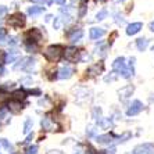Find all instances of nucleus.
I'll return each instance as SVG.
<instances>
[{"label":"nucleus","instance_id":"obj_1","mask_svg":"<svg viewBox=\"0 0 154 154\" xmlns=\"http://www.w3.org/2000/svg\"><path fill=\"white\" fill-rule=\"evenodd\" d=\"M135 61H136V58L131 57L129 58V63L126 64L125 57H122V56L121 57H117L114 60V63H112V69L118 75H121L122 78L129 79L135 75Z\"/></svg>","mask_w":154,"mask_h":154},{"label":"nucleus","instance_id":"obj_2","mask_svg":"<svg viewBox=\"0 0 154 154\" xmlns=\"http://www.w3.org/2000/svg\"><path fill=\"white\" fill-rule=\"evenodd\" d=\"M42 39V33L38 28H32L29 29L28 32L25 33V38H24V43H25V49L26 51L32 53V51L36 50V45L38 42Z\"/></svg>","mask_w":154,"mask_h":154},{"label":"nucleus","instance_id":"obj_3","mask_svg":"<svg viewBox=\"0 0 154 154\" xmlns=\"http://www.w3.org/2000/svg\"><path fill=\"white\" fill-rule=\"evenodd\" d=\"M64 54V47L61 45H51L45 50V58L50 63H57L61 58V56Z\"/></svg>","mask_w":154,"mask_h":154},{"label":"nucleus","instance_id":"obj_4","mask_svg":"<svg viewBox=\"0 0 154 154\" xmlns=\"http://www.w3.org/2000/svg\"><path fill=\"white\" fill-rule=\"evenodd\" d=\"M25 22H26L25 14H22V13H14L7 20V24L11 28H21V26L25 25Z\"/></svg>","mask_w":154,"mask_h":154},{"label":"nucleus","instance_id":"obj_5","mask_svg":"<svg viewBox=\"0 0 154 154\" xmlns=\"http://www.w3.org/2000/svg\"><path fill=\"white\" fill-rule=\"evenodd\" d=\"M63 57H64L65 61H68V63H78V61L81 60V51L74 46L65 47Z\"/></svg>","mask_w":154,"mask_h":154},{"label":"nucleus","instance_id":"obj_6","mask_svg":"<svg viewBox=\"0 0 154 154\" xmlns=\"http://www.w3.org/2000/svg\"><path fill=\"white\" fill-rule=\"evenodd\" d=\"M40 126H42L43 131H47V132H50V131H58V129H60V125L51 118L50 114H46L43 117L42 121H40Z\"/></svg>","mask_w":154,"mask_h":154},{"label":"nucleus","instance_id":"obj_7","mask_svg":"<svg viewBox=\"0 0 154 154\" xmlns=\"http://www.w3.org/2000/svg\"><path fill=\"white\" fill-rule=\"evenodd\" d=\"M33 65H35V60L32 57H24L21 60H18L14 64V69L15 71H31Z\"/></svg>","mask_w":154,"mask_h":154},{"label":"nucleus","instance_id":"obj_8","mask_svg":"<svg viewBox=\"0 0 154 154\" xmlns=\"http://www.w3.org/2000/svg\"><path fill=\"white\" fill-rule=\"evenodd\" d=\"M133 92H135V86H133V85H125V86H122L121 89L118 90L119 100H121L122 103L128 101L129 99H131V96L133 94Z\"/></svg>","mask_w":154,"mask_h":154},{"label":"nucleus","instance_id":"obj_9","mask_svg":"<svg viewBox=\"0 0 154 154\" xmlns=\"http://www.w3.org/2000/svg\"><path fill=\"white\" fill-rule=\"evenodd\" d=\"M144 110V104L142 103L140 100H133L132 104L128 107V110H126V115L128 117H135V115L140 114V112Z\"/></svg>","mask_w":154,"mask_h":154},{"label":"nucleus","instance_id":"obj_10","mask_svg":"<svg viewBox=\"0 0 154 154\" xmlns=\"http://www.w3.org/2000/svg\"><path fill=\"white\" fill-rule=\"evenodd\" d=\"M133 154H154V143H142L133 149Z\"/></svg>","mask_w":154,"mask_h":154},{"label":"nucleus","instance_id":"obj_11","mask_svg":"<svg viewBox=\"0 0 154 154\" xmlns=\"http://www.w3.org/2000/svg\"><path fill=\"white\" fill-rule=\"evenodd\" d=\"M103 69H104L103 61H99V64H94L86 69V76H88V78H93V76L99 75L100 72H103Z\"/></svg>","mask_w":154,"mask_h":154},{"label":"nucleus","instance_id":"obj_12","mask_svg":"<svg viewBox=\"0 0 154 154\" xmlns=\"http://www.w3.org/2000/svg\"><path fill=\"white\" fill-rule=\"evenodd\" d=\"M82 99H85L86 101H89L90 99H92V93H90V90L85 89V88H79V89H76V96H75L76 103L82 104Z\"/></svg>","mask_w":154,"mask_h":154},{"label":"nucleus","instance_id":"obj_13","mask_svg":"<svg viewBox=\"0 0 154 154\" xmlns=\"http://www.w3.org/2000/svg\"><path fill=\"white\" fill-rule=\"evenodd\" d=\"M7 110L11 114H20L24 110V104L18 100H10L7 101Z\"/></svg>","mask_w":154,"mask_h":154},{"label":"nucleus","instance_id":"obj_14","mask_svg":"<svg viewBox=\"0 0 154 154\" xmlns=\"http://www.w3.org/2000/svg\"><path fill=\"white\" fill-rule=\"evenodd\" d=\"M96 142L99 144H111L114 142H117V136L112 135V133H106V135L96 136Z\"/></svg>","mask_w":154,"mask_h":154},{"label":"nucleus","instance_id":"obj_15","mask_svg":"<svg viewBox=\"0 0 154 154\" xmlns=\"http://www.w3.org/2000/svg\"><path fill=\"white\" fill-rule=\"evenodd\" d=\"M143 29V22H132L126 26V35L128 36H133L139 33L140 31Z\"/></svg>","mask_w":154,"mask_h":154},{"label":"nucleus","instance_id":"obj_16","mask_svg":"<svg viewBox=\"0 0 154 154\" xmlns=\"http://www.w3.org/2000/svg\"><path fill=\"white\" fill-rule=\"evenodd\" d=\"M74 68L71 67H61L57 71V78L58 79H69L72 75H74Z\"/></svg>","mask_w":154,"mask_h":154},{"label":"nucleus","instance_id":"obj_17","mask_svg":"<svg viewBox=\"0 0 154 154\" xmlns=\"http://www.w3.org/2000/svg\"><path fill=\"white\" fill-rule=\"evenodd\" d=\"M82 36H83V31L81 28H74L71 32L68 33V38H69V40H71L72 43L79 42V40L82 39Z\"/></svg>","mask_w":154,"mask_h":154},{"label":"nucleus","instance_id":"obj_18","mask_svg":"<svg viewBox=\"0 0 154 154\" xmlns=\"http://www.w3.org/2000/svg\"><path fill=\"white\" fill-rule=\"evenodd\" d=\"M104 33H106V29H104V28H96V26L90 28V31H89V36H90V39H92V40L100 39Z\"/></svg>","mask_w":154,"mask_h":154},{"label":"nucleus","instance_id":"obj_19","mask_svg":"<svg viewBox=\"0 0 154 154\" xmlns=\"http://www.w3.org/2000/svg\"><path fill=\"white\" fill-rule=\"evenodd\" d=\"M13 100H18V101H22V100H25L26 96H28V92H26L25 89H17L13 92Z\"/></svg>","mask_w":154,"mask_h":154},{"label":"nucleus","instance_id":"obj_20","mask_svg":"<svg viewBox=\"0 0 154 154\" xmlns=\"http://www.w3.org/2000/svg\"><path fill=\"white\" fill-rule=\"evenodd\" d=\"M45 10H46V7H43V6H31V7H28V14L31 17H38Z\"/></svg>","mask_w":154,"mask_h":154},{"label":"nucleus","instance_id":"obj_21","mask_svg":"<svg viewBox=\"0 0 154 154\" xmlns=\"http://www.w3.org/2000/svg\"><path fill=\"white\" fill-rule=\"evenodd\" d=\"M149 43H150V40L147 39V38H139V39L136 40V47L139 51H144L147 49V46H149Z\"/></svg>","mask_w":154,"mask_h":154},{"label":"nucleus","instance_id":"obj_22","mask_svg":"<svg viewBox=\"0 0 154 154\" xmlns=\"http://www.w3.org/2000/svg\"><path fill=\"white\" fill-rule=\"evenodd\" d=\"M20 57V53H18L17 50H11V51H8V53H6V63H14L17 58Z\"/></svg>","mask_w":154,"mask_h":154},{"label":"nucleus","instance_id":"obj_23","mask_svg":"<svg viewBox=\"0 0 154 154\" xmlns=\"http://www.w3.org/2000/svg\"><path fill=\"white\" fill-rule=\"evenodd\" d=\"M97 125L103 129H110V128H112V119L111 118H101L100 121L97 122Z\"/></svg>","mask_w":154,"mask_h":154},{"label":"nucleus","instance_id":"obj_24","mask_svg":"<svg viewBox=\"0 0 154 154\" xmlns=\"http://www.w3.org/2000/svg\"><path fill=\"white\" fill-rule=\"evenodd\" d=\"M101 114H103V111H101L100 107H93V110H92V117H93V119L96 122H99L101 118H103Z\"/></svg>","mask_w":154,"mask_h":154},{"label":"nucleus","instance_id":"obj_25","mask_svg":"<svg viewBox=\"0 0 154 154\" xmlns=\"http://www.w3.org/2000/svg\"><path fill=\"white\" fill-rule=\"evenodd\" d=\"M107 15H108L107 8H101V10L96 14V21H103V20L107 18Z\"/></svg>","mask_w":154,"mask_h":154},{"label":"nucleus","instance_id":"obj_26","mask_svg":"<svg viewBox=\"0 0 154 154\" xmlns=\"http://www.w3.org/2000/svg\"><path fill=\"white\" fill-rule=\"evenodd\" d=\"M131 137H132V133L131 132H124L121 136H117V142H118V143H124V142L129 140Z\"/></svg>","mask_w":154,"mask_h":154},{"label":"nucleus","instance_id":"obj_27","mask_svg":"<svg viewBox=\"0 0 154 154\" xmlns=\"http://www.w3.org/2000/svg\"><path fill=\"white\" fill-rule=\"evenodd\" d=\"M0 143H2V146L6 149L7 151H10V153H14V149H13V144L8 142V140L6 139H0Z\"/></svg>","mask_w":154,"mask_h":154},{"label":"nucleus","instance_id":"obj_28","mask_svg":"<svg viewBox=\"0 0 154 154\" xmlns=\"http://www.w3.org/2000/svg\"><path fill=\"white\" fill-rule=\"evenodd\" d=\"M32 126H33V121L31 118H26L25 119V124H24V133H29V132H31Z\"/></svg>","mask_w":154,"mask_h":154},{"label":"nucleus","instance_id":"obj_29","mask_svg":"<svg viewBox=\"0 0 154 154\" xmlns=\"http://www.w3.org/2000/svg\"><path fill=\"white\" fill-rule=\"evenodd\" d=\"M96 50H97L96 53L99 54V56H101V57H106V54H107V46L101 43V47H100V49H99V47H96Z\"/></svg>","mask_w":154,"mask_h":154},{"label":"nucleus","instance_id":"obj_30","mask_svg":"<svg viewBox=\"0 0 154 154\" xmlns=\"http://www.w3.org/2000/svg\"><path fill=\"white\" fill-rule=\"evenodd\" d=\"M117 78H118V74H117L115 71H112L111 75H107L106 78H104V81H106V82H112V81H115Z\"/></svg>","mask_w":154,"mask_h":154},{"label":"nucleus","instance_id":"obj_31","mask_svg":"<svg viewBox=\"0 0 154 154\" xmlns=\"http://www.w3.org/2000/svg\"><path fill=\"white\" fill-rule=\"evenodd\" d=\"M8 93L7 92H4V90H0V104H3L4 101H7L8 100Z\"/></svg>","mask_w":154,"mask_h":154},{"label":"nucleus","instance_id":"obj_32","mask_svg":"<svg viewBox=\"0 0 154 154\" xmlns=\"http://www.w3.org/2000/svg\"><path fill=\"white\" fill-rule=\"evenodd\" d=\"M114 17H115V22H117L118 25H124V24H125V18H124V15L114 14Z\"/></svg>","mask_w":154,"mask_h":154},{"label":"nucleus","instance_id":"obj_33","mask_svg":"<svg viewBox=\"0 0 154 154\" xmlns=\"http://www.w3.org/2000/svg\"><path fill=\"white\" fill-rule=\"evenodd\" d=\"M38 150H39V147L36 146V144H33V146H29L28 149H26L25 154H38Z\"/></svg>","mask_w":154,"mask_h":154},{"label":"nucleus","instance_id":"obj_34","mask_svg":"<svg viewBox=\"0 0 154 154\" xmlns=\"http://www.w3.org/2000/svg\"><path fill=\"white\" fill-rule=\"evenodd\" d=\"M117 36H118V32L115 31V32H112V33H111V36L108 38V45H110V46H111L112 43H114V39L117 38Z\"/></svg>","mask_w":154,"mask_h":154},{"label":"nucleus","instance_id":"obj_35","mask_svg":"<svg viewBox=\"0 0 154 154\" xmlns=\"http://www.w3.org/2000/svg\"><path fill=\"white\" fill-rule=\"evenodd\" d=\"M86 135H88V136H93L94 135V126H88V129H86Z\"/></svg>","mask_w":154,"mask_h":154},{"label":"nucleus","instance_id":"obj_36","mask_svg":"<svg viewBox=\"0 0 154 154\" xmlns=\"http://www.w3.org/2000/svg\"><path fill=\"white\" fill-rule=\"evenodd\" d=\"M28 92V94H36V96H40V90L39 89H29L26 90Z\"/></svg>","mask_w":154,"mask_h":154},{"label":"nucleus","instance_id":"obj_37","mask_svg":"<svg viewBox=\"0 0 154 154\" xmlns=\"http://www.w3.org/2000/svg\"><path fill=\"white\" fill-rule=\"evenodd\" d=\"M6 13H7V7L6 6H0V18L3 17Z\"/></svg>","mask_w":154,"mask_h":154},{"label":"nucleus","instance_id":"obj_38","mask_svg":"<svg viewBox=\"0 0 154 154\" xmlns=\"http://www.w3.org/2000/svg\"><path fill=\"white\" fill-rule=\"evenodd\" d=\"M115 153H117V149H115V147H111V149L106 150V154H115Z\"/></svg>","mask_w":154,"mask_h":154},{"label":"nucleus","instance_id":"obj_39","mask_svg":"<svg viewBox=\"0 0 154 154\" xmlns=\"http://www.w3.org/2000/svg\"><path fill=\"white\" fill-rule=\"evenodd\" d=\"M6 38V31L3 28H0V40H3Z\"/></svg>","mask_w":154,"mask_h":154},{"label":"nucleus","instance_id":"obj_40","mask_svg":"<svg viewBox=\"0 0 154 154\" xmlns=\"http://www.w3.org/2000/svg\"><path fill=\"white\" fill-rule=\"evenodd\" d=\"M8 45H17V38H10L8 39Z\"/></svg>","mask_w":154,"mask_h":154},{"label":"nucleus","instance_id":"obj_41","mask_svg":"<svg viewBox=\"0 0 154 154\" xmlns=\"http://www.w3.org/2000/svg\"><path fill=\"white\" fill-rule=\"evenodd\" d=\"M47 154H64L63 151H60V150H51V151H49Z\"/></svg>","mask_w":154,"mask_h":154},{"label":"nucleus","instance_id":"obj_42","mask_svg":"<svg viewBox=\"0 0 154 154\" xmlns=\"http://www.w3.org/2000/svg\"><path fill=\"white\" fill-rule=\"evenodd\" d=\"M149 29H150L151 32H154V21H151L150 24H149Z\"/></svg>","mask_w":154,"mask_h":154},{"label":"nucleus","instance_id":"obj_43","mask_svg":"<svg viewBox=\"0 0 154 154\" xmlns=\"http://www.w3.org/2000/svg\"><path fill=\"white\" fill-rule=\"evenodd\" d=\"M54 3H57V4H61V6H63V4H65V0H53Z\"/></svg>","mask_w":154,"mask_h":154},{"label":"nucleus","instance_id":"obj_44","mask_svg":"<svg viewBox=\"0 0 154 154\" xmlns=\"http://www.w3.org/2000/svg\"><path fill=\"white\" fill-rule=\"evenodd\" d=\"M33 139V133H32V135H29V136L28 137H26V140H25V143H29V142H31V140H32Z\"/></svg>","mask_w":154,"mask_h":154},{"label":"nucleus","instance_id":"obj_45","mask_svg":"<svg viewBox=\"0 0 154 154\" xmlns=\"http://www.w3.org/2000/svg\"><path fill=\"white\" fill-rule=\"evenodd\" d=\"M150 101H154V94H151L150 96Z\"/></svg>","mask_w":154,"mask_h":154},{"label":"nucleus","instance_id":"obj_46","mask_svg":"<svg viewBox=\"0 0 154 154\" xmlns=\"http://www.w3.org/2000/svg\"><path fill=\"white\" fill-rule=\"evenodd\" d=\"M151 50H153V51H154V46H153V47H151Z\"/></svg>","mask_w":154,"mask_h":154},{"label":"nucleus","instance_id":"obj_47","mask_svg":"<svg viewBox=\"0 0 154 154\" xmlns=\"http://www.w3.org/2000/svg\"><path fill=\"white\" fill-rule=\"evenodd\" d=\"M118 2H125V0H118Z\"/></svg>","mask_w":154,"mask_h":154},{"label":"nucleus","instance_id":"obj_48","mask_svg":"<svg viewBox=\"0 0 154 154\" xmlns=\"http://www.w3.org/2000/svg\"><path fill=\"white\" fill-rule=\"evenodd\" d=\"M100 2H106V0H100Z\"/></svg>","mask_w":154,"mask_h":154},{"label":"nucleus","instance_id":"obj_49","mask_svg":"<svg viewBox=\"0 0 154 154\" xmlns=\"http://www.w3.org/2000/svg\"><path fill=\"white\" fill-rule=\"evenodd\" d=\"M76 154H81V153H76Z\"/></svg>","mask_w":154,"mask_h":154}]
</instances>
